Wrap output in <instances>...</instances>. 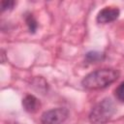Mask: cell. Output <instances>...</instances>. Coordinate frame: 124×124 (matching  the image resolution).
<instances>
[{"label": "cell", "instance_id": "1", "mask_svg": "<svg viewBox=\"0 0 124 124\" xmlns=\"http://www.w3.org/2000/svg\"><path fill=\"white\" fill-rule=\"evenodd\" d=\"M119 78V72L114 69H99L86 75L81 80V84L86 89H102L112 82H114Z\"/></svg>", "mask_w": 124, "mask_h": 124}, {"label": "cell", "instance_id": "2", "mask_svg": "<svg viewBox=\"0 0 124 124\" xmlns=\"http://www.w3.org/2000/svg\"><path fill=\"white\" fill-rule=\"evenodd\" d=\"M115 110L114 103L109 98H105L92 108L88 116L89 121L92 124H105L112 117Z\"/></svg>", "mask_w": 124, "mask_h": 124}, {"label": "cell", "instance_id": "3", "mask_svg": "<svg viewBox=\"0 0 124 124\" xmlns=\"http://www.w3.org/2000/svg\"><path fill=\"white\" fill-rule=\"evenodd\" d=\"M69 115L66 108H56L45 111L41 116L42 124H61Z\"/></svg>", "mask_w": 124, "mask_h": 124}, {"label": "cell", "instance_id": "4", "mask_svg": "<svg viewBox=\"0 0 124 124\" xmlns=\"http://www.w3.org/2000/svg\"><path fill=\"white\" fill-rule=\"evenodd\" d=\"M120 11L115 7H106L101 10L97 15V22L99 23H109L118 18Z\"/></svg>", "mask_w": 124, "mask_h": 124}, {"label": "cell", "instance_id": "5", "mask_svg": "<svg viewBox=\"0 0 124 124\" xmlns=\"http://www.w3.org/2000/svg\"><path fill=\"white\" fill-rule=\"evenodd\" d=\"M40 106V101L33 95H26L22 100V107L27 112H36Z\"/></svg>", "mask_w": 124, "mask_h": 124}, {"label": "cell", "instance_id": "6", "mask_svg": "<svg viewBox=\"0 0 124 124\" xmlns=\"http://www.w3.org/2000/svg\"><path fill=\"white\" fill-rule=\"evenodd\" d=\"M105 59V54L100 51H88L85 54V60L88 63H97Z\"/></svg>", "mask_w": 124, "mask_h": 124}, {"label": "cell", "instance_id": "7", "mask_svg": "<svg viewBox=\"0 0 124 124\" xmlns=\"http://www.w3.org/2000/svg\"><path fill=\"white\" fill-rule=\"evenodd\" d=\"M25 22H26V25L28 27L29 32L34 34L38 29V21L36 20L34 16L32 14H27L25 16Z\"/></svg>", "mask_w": 124, "mask_h": 124}, {"label": "cell", "instance_id": "8", "mask_svg": "<svg viewBox=\"0 0 124 124\" xmlns=\"http://www.w3.org/2000/svg\"><path fill=\"white\" fill-rule=\"evenodd\" d=\"M115 96L119 101L124 102V81L121 82L115 89Z\"/></svg>", "mask_w": 124, "mask_h": 124}, {"label": "cell", "instance_id": "9", "mask_svg": "<svg viewBox=\"0 0 124 124\" xmlns=\"http://www.w3.org/2000/svg\"><path fill=\"white\" fill-rule=\"evenodd\" d=\"M16 2L13 0H2L1 1V11H7V10H11L14 8Z\"/></svg>", "mask_w": 124, "mask_h": 124}]
</instances>
